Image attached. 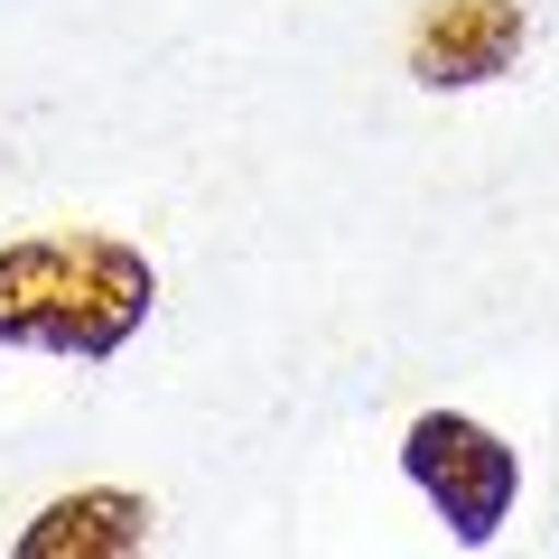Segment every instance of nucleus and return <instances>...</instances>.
Here are the masks:
<instances>
[{
    "label": "nucleus",
    "mask_w": 559,
    "mask_h": 559,
    "mask_svg": "<svg viewBox=\"0 0 559 559\" xmlns=\"http://www.w3.org/2000/svg\"><path fill=\"white\" fill-rule=\"evenodd\" d=\"M159 308V271L121 234H20L0 242V355L112 364Z\"/></svg>",
    "instance_id": "f257e3e1"
},
{
    "label": "nucleus",
    "mask_w": 559,
    "mask_h": 559,
    "mask_svg": "<svg viewBox=\"0 0 559 559\" xmlns=\"http://www.w3.org/2000/svg\"><path fill=\"white\" fill-rule=\"evenodd\" d=\"M401 476L419 485V503L448 522L457 550H485L522 503V457L466 411H419L401 429Z\"/></svg>",
    "instance_id": "f03ea898"
},
{
    "label": "nucleus",
    "mask_w": 559,
    "mask_h": 559,
    "mask_svg": "<svg viewBox=\"0 0 559 559\" xmlns=\"http://www.w3.org/2000/svg\"><path fill=\"white\" fill-rule=\"evenodd\" d=\"M522 47H532L522 0H429L411 20V84H429V94H476V84L513 75Z\"/></svg>",
    "instance_id": "7ed1b4c3"
},
{
    "label": "nucleus",
    "mask_w": 559,
    "mask_h": 559,
    "mask_svg": "<svg viewBox=\"0 0 559 559\" xmlns=\"http://www.w3.org/2000/svg\"><path fill=\"white\" fill-rule=\"evenodd\" d=\"M159 540V513L150 495H121V485H84V495H57L38 522H20L10 550L20 559H131Z\"/></svg>",
    "instance_id": "20e7f679"
}]
</instances>
